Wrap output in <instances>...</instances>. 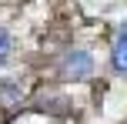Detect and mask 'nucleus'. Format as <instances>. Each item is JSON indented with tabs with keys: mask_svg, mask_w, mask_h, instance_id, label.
<instances>
[{
	"mask_svg": "<svg viewBox=\"0 0 127 124\" xmlns=\"http://www.w3.org/2000/svg\"><path fill=\"white\" fill-rule=\"evenodd\" d=\"M10 54H13V34L7 30V27H0V64H3Z\"/></svg>",
	"mask_w": 127,
	"mask_h": 124,
	"instance_id": "3",
	"label": "nucleus"
},
{
	"mask_svg": "<svg viewBox=\"0 0 127 124\" xmlns=\"http://www.w3.org/2000/svg\"><path fill=\"white\" fill-rule=\"evenodd\" d=\"M90 71H94V57H90L87 50H67L64 54V60H60V74L67 81H84V77H90Z\"/></svg>",
	"mask_w": 127,
	"mask_h": 124,
	"instance_id": "1",
	"label": "nucleus"
},
{
	"mask_svg": "<svg viewBox=\"0 0 127 124\" xmlns=\"http://www.w3.org/2000/svg\"><path fill=\"white\" fill-rule=\"evenodd\" d=\"M110 64H114L117 74H124V77H127V24H121L114 44H110Z\"/></svg>",
	"mask_w": 127,
	"mask_h": 124,
	"instance_id": "2",
	"label": "nucleus"
}]
</instances>
